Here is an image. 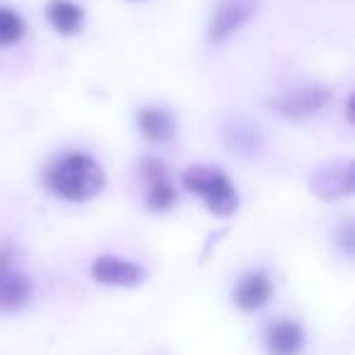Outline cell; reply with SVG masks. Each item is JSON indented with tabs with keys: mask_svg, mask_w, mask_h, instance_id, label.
I'll use <instances>...</instances> for the list:
<instances>
[{
	"mask_svg": "<svg viewBox=\"0 0 355 355\" xmlns=\"http://www.w3.org/2000/svg\"><path fill=\"white\" fill-rule=\"evenodd\" d=\"M46 188L69 202H88L105 188V171L88 153H69L46 171Z\"/></svg>",
	"mask_w": 355,
	"mask_h": 355,
	"instance_id": "6da1fadb",
	"label": "cell"
},
{
	"mask_svg": "<svg viewBox=\"0 0 355 355\" xmlns=\"http://www.w3.org/2000/svg\"><path fill=\"white\" fill-rule=\"evenodd\" d=\"M190 193L200 195L209 212L217 217H232L239 209V193L227 178V173L217 166H190L180 175Z\"/></svg>",
	"mask_w": 355,
	"mask_h": 355,
	"instance_id": "7a4b0ae2",
	"label": "cell"
},
{
	"mask_svg": "<svg viewBox=\"0 0 355 355\" xmlns=\"http://www.w3.org/2000/svg\"><path fill=\"white\" fill-rule=\"evenodd\" d=\"M311 195L326 202L350 198L355 190V163L353 161H334L316 168L309 180Z\"/></svg>",
	"mask_w": 355,
	"mask_h": 355,
	"instance_id": "3957f363",
	"label": "cell"
},
{
	"mask_svg": "<svg viewBox=\"0 0 355 355\" xmlns=\"http://www.w3.org/2000/svg\"><path fill=\"white\" fill-rule=\"evenodd\" d=\"M329 100H331L329 88L311 83V85H302V88L292 90V93H287V95H280V98H272L268 105H270L277 114H282V117L306 119V117H311V114L321 112V110L329 105Z\"/></svg>",
	"mask_w": 355,
	"mask_h": 355,
	"instance_id": "277c9868",
	"label": "cell"
},
{
	"mask_svg": "<svg viewBox=\"0 0 355 355\" xmlns=\"http://www.w3.org/2000/svg\"><path fill=\"white\" fill-rule=\"evenodd\" d=\"M258 10V0H222L209 20V42H224L239 32Z\"/></svg>",
	"mask_w": 355,
	"mask_h": 355,
	"instance_id": "5b68a950",
	"label": "cell"
},
{
	"mask_svg": "<svg viewBox=\"0 0 355 355\" xmlns=\"http://www.w3.org/2000/svg\"><path fill=\"white\" fill-rule=\"evenodd\" d=\"M90 275L100 285L110 287H137L144 282L146 270L132 261H124L117 256H100L90 268Z\"/></svg>",
	"mask_w": 355,
	"mask_h": 355,
	"instance_id": "8992f818",
	"label": "cell"
},
{
	"mask_svg": "<svg viewBox=\"0 0 355 355\" xmlns=\"http://www.w3.org/2000/svg\"><path fill=\"white\" fill-rule=\"evenodd\" d=\"M272 297V282L266 272H248L234 287V304L241 311H256Z\"/></svg>",
	"mask_w": 355,
	"mask_h": 355,
	"instance_id": "52a82bcc",
	"label": "cell"
},
{
	"mask_svg": "<svg viewBox=\"0 0 355 355\" xmlns=\"http://www.w3.org/2000/svg\"><path fill=\"white\" fill-rule=\"evenodd\" d=\"M266 345L270 355H300L304 348V329L295 321H275L268 326Z\"/></svg>",
	"mask_w": 355,
	"mask_h": 355,
	"instance_id": "ba28073f",
	"label": "cell"
},
{
	"mask_svg": "<svg viewBox=\"0 0 355 355\" xmlns=\"http://www.w3.org/2000/svg\"><path fill=\"white\" fill-rule=\"evenodd\" d=\"M137 124L141 134L153 144H166L175 137V119L168 110L144 107L137 112Z\"/></svg>",
	"mask_w": 355,
	"mask_h": 355,
	"instance_id": "9c48e42d",
	"label": "cell"
},
{
	"mask_svg": "<svg viewBox=\"0 0 355 355\" xmlns=\"http://www.w3.org/2000/svg\"><path fill=\"white\" fill-rule=\"evenodd\" d=\"M32 297V282L27 275L17 270H6L0 275V309L3 311H17L30 302Z\"/></svg>",
	"mask_w": 355,
	"mask_h": 355,
	"instance_id": "30bf717a",
	"label": "cell"
},
{
	"mask_svg": "<svg viewBox=\"0 0 355 355\" xmlns=\"http://www.w3.org/2000/svg\"><path fill=\"white\" fill-rule=\"evenodd\" d=\"M46 17H49L51 27H54L59 35L71 37L83 27L85 10L71 0H51L46 6Z\"/></svg>",
	"mask_w": 355,
	"mask_h": 355,
	"instance_id": "8fae6325",
	"label": "cell"
},
{
	"mask_svg": "<svg viewBox=\"0 0 355 355\" xmlns=\"http://www.w3.org/2000/svg\"><path fill=\"white\" fill-rule=\"evenodd\" d=\"M25 35V22L10 8L0 6V46H12Z\"/></svg>",
	"mask_w": 355,
	"mask_h": 355,
	"instance_id": "7c38bea8",
	"label": "cell"
},
{
	"mask_svg": "<svg viewBox=\"0 0 355 355\" xmlns=\"http://www.w3.org/2000/svg\"><path fill=\"white\" fill-rule=\"evenodd\" d=\"M175 205V188L171 180H158V183L146 185V207L153 212H166Z\"/></svg>",
	"mask_w": 355,
	"mask_h": 355,
	"instance_id": "4fadbf2b",
	"label": "cell"
},
{
	"mask_svg": "<svg viewBox=\"0 0 355 355\" xmlns=\"http://www.w3.org/2000/svg\"><path fill=\"white\" fill-rule=\"evenodd\" d=\"M139 171H141V178L146 180V185L158 183V180H168L166 166H163L161 161H156V158H146V161H141Z\"/></svg>",
	"mask_w": 355,
	"mask_h": 355,
	"instance_id": "5bb4252c",
	"label": "cell"
},
{
	"mask_svg": "<svg viewBox=\"0 0 355 355\" xmlns=\"http://www.w3.org/2000/svg\"><path fill=\"white\" fill-rule=\"evenodd\" d=\"M12 268V243H3L0 246V275Z\"/></svg>",
	"mask_w": 355,
	"mask_h": 355,
	"instance_id": "9a60e30c",
	"label": "cell"
},
{
	"mask_svg": "<svg viewBox=\"0 0 355 355\" xmlns=\"http://www.w3.org/2000/svg\"><path fill=\"white\" fill-rule=\"evenodd\" d=\"M345 117H348V122H353V98H348V107H345Z\"/></svg>",
	"mask_w": 355,
	"mask_h": 355,
	"instance_id": "2e32d148",
	"label": "cell"
}]
</instances>
